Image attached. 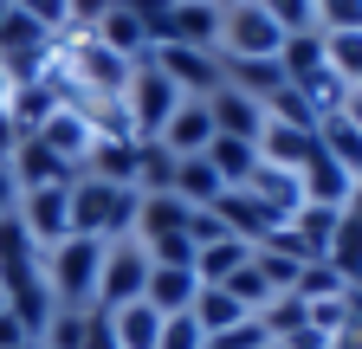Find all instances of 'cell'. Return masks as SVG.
Wrapping results in <instances>:
<instances>
[{"mask_svg": "<svg viewBox=\"0 0 362 349\" xmlns=\"http://www.w3.org/2000/svg\"><path fill=\"white\" fill-rule=\"evenodd\" d=\"M39 272L45 285H52V304H71V311H84V304H98V272H104V239H59L52 252H39Z\"/></svg>", "mask_w": 362, "mask_h": 349, "instance_id": "cell-1", "label": "cell"}, {"mask_svg": "<svg viewBox=\"0 0 362 349\" xmlns=\"http://www.w3.org/2000/svg\"><path fill=\"white\" fill-rule=\"evenodd\" d=\"M175 104H181V91L156 71V59H136V71L123 84V117L136 129V143H156L162 129H168V117H175Z\"/></svg>", "mask_w": 362, "mask_h": 349, "instance_id": "cell-2", "label": "cell"}, {"mask_svg": "<svg viewBox=\"0 0 362 349\" xmlns=\"http://www.w3.org/2000/svg\"><path fill=\"white\" fill-rule=\"evenodd\" d=\"M149 285V252L143 239H104V272H98V311H123Z\"/></svg>", "mask_w": 362, "mask_h": 349, "instance_id": "cell-3", "label": "cell"}, {"mask_svg": "<svg viewBox=\"0 0 362 349\" xmlns=\"http://www.w3.org/2000/svg\"><path fill=\"white\" fill-rule=\"evenodd\" d=\"M220 46H226V59H279L285 32H279V20H265L252 0H240V7L220 13Z\"/></svg>", "mask_w": 362, "mask_h": 349, "instance_id": "cell-4", "label": "cell"}, {"mask_svg": "<svg viewBox=\"0 0 362 349\" xmlns=\"http://www.w3.org/2000/svg\"><path fill=\"white\" fill-rule=\"evenodd\" d=\"M20 227L33 233V246L39 252H52L59 239H71V182L65 188H33V194H20Z\"/></svg>", "mask_w": 362, "mask_h": 349, "instance_id": "cell-5", "label": "cell"}, {"mask_svg": "<svg viewBox=\"0 0 362 349\" xmlns=\"http://www.w3.org/2000/svg\"><path fill=\"white\" fill-rule=\"evenodd\" d=\"M149 59L181 97H214L220 91V59L201 52V46H149Z\"/></svg>", "mask_w": 362, "mask_h": 349, "instance_id": "cell-6", "label": "cell"}, {"mask_svg": "<svg viewBox=\"0 0 362 349\" xmlns=\"http://www.w3.org/2000/svg\"><path fill=\"white\" fill-rule=\"evenodd\" d=\"M149 46H201V52H214L220 46V7L214 0H175Z\"/></svg>", "mask_w": 362, "mask_h": 349, "instance_id": "cell-7", "label": "cell"}, {"mask_svg": "<svg viewBox=\"0 0 362 349\" xmlns=\"http://www.w3.org/2000/svg\"><path fill=\"white\" fill-rule=\"evenodd\" d=\"M33 136L52 149L59 162H71V168H84V155H90V143H98V129H90V117L84 110H65V104H52V117H45Z\"/></svg>", "mask_w": 362, "mask_h": 349, "instance_id": "cell-8", "label": "cell"}, {"mask_svg": "<svg viewBox=\"0 0 362 349\" xmlns=\"http://www.w3.org/2000/svg\"><path fill=\"white\" fill-rule=\"evenodd\" d=\"M84 32L98 39V46H110L117 59H129V65H136V59H149V32H143V20L129 13V0H110V7L90 20Z\"/></svg>", "mask_w": 362, "mask_h": 349, "instance_id": "cell-9", "label": "cell"}, {"mask_svg": "<svg viewBox=\"0 0 362 349\" xmlns=\"http://www.w3.org/2000/svg\"><path fill=\"white\" fill-rule=\"evenodd\" d=\"M13 182H20V194H33V188H65V182H78V168L71 162H59L52 149H45L39 136H20V149H13Z\"/></svg>", "mask_w": 362, "mask_h": 349, "instance_id": "cell-10", "label": "cell"}, {"mask_svg": "<svg viewBox=\"0 0 362 349\" xmlns=\"http://www.w3.org/2000/svg\"><path fill=\"white\" fill-rule=\"evenodd\" d=\"M168 155H201L207 143H214V110H207V97H181L175 104V117H168V129L156 136Z\"/></svg>", "mask_w": 362, "mask_h": 349, "instance_id": "cell-11", "label": "cell"}, {"mask_svg": "<svg viewBox=\"0 0 362 349\" xmlns=\"http://www.w3.org/2000/svg\"><path fill=\"white\" fill-rule=\"evenodd\" d=\"M194 297H201L194 266H149V285H143V304H149V311L181 317V311H194Z\"/></svg>", "mask_w": 362, "mask_h": 349, "instance_id": "cell-12", "label": "cell"}, {"mask_svg": "<svg viewBox=\"0 0 362 349\" xmlns=\"http://www.w3.org/2000/svg\"><path fill=\"white\" fill-rule=\"evenodd\" d=\"M246 194H252V201L265 207V220H272V227H285L291 213L304 207V188H298V174H291V168H265V162L252 168V182H246Z\"/></svg>", "mask_w": 362, "mask_h": 349, "instance_id": "cell-13", "label": "cell"}, {"mask_svg": "<svg viewBox=\"0 0 362 349\" xmlns=\"http://www.w3.org/2000/svg\"><path fill=\"white\" fill-rule=\"evenodd\" d=\"M220 84L240 91V97H252V104H265V97L285 91V65L279 59H220Z\"/></svg>", "mask_w": 362, "mask_h": 349, "instance_id": "cell-14", "label": "cell"}, {"mask_svg": "<svg viewBox=\"0 0 362 349\" xmlns=\"http://www.w3.org/2000/svg\"><path fill=\"white\" fill-rule=\"evenodd\" d=\"M207 110H214V136L259 143V129H265V104H252V97H240V91H226V84L207 97Z\"/></svg>", "mask_w": 362, "mask_h": 349, "instance_id": "cell-15", "label": "cell"}, {"mask_svg": "<svg viewBox=\"0 0 362 349\" xmlns=\"http://www.w3.org/2000/svg\"><path fill=\"white\" fill-rule=\"evenodd\" d=\"M310 149H317V129H291V123H272L265 117V129H259V162L265 168H304L310 162Z\"/></svg>", "mask_w": 362, "mask_h": 349, "instance_id": "cell-16", "label": "cell"}, {"mask_svg": "<svg viewBox=\"0 0 362 349\" xmlns=\"http://www.w3.org/2000/svg\"><path fill=\"white\" fill-rule=\"evenodd\" d=\"M214 220L233 233V239H246V246H265V233H272V220H265V207L246 194V188H226L220 201H214Z\"/></svg>", "mask_w": 362, "mask_h": 349, "instance_id": "cell-17", "label": "cell"}, {"mask_svg": "<svg viewBox=\"0 0 362 349\" xmlns=\"http://www.w3.org/2000/svg\"><path fill=\"white\" fill-rule=\"evenodd\" d=\"M175 201H188V207H214L220 194H226V182L214 174V162L207 155H175V188H168Z\"/></svg>", "mask_w": 362, "mask_h": 349, "instance_id": "cell-18", "label": "cell"}, {"mask_svg": "<svg viewBox=\"0 0 362 349\" xmlns=\"http://www.w3.org/2000/svg\"><path fill=\"white\" fill-rule=\"evenodd\" d=\"M324 266H330L343 285H356V278H362V213H356V207H343V220H337V233H330Z\"/></svg>", "mask_w": 362, "mask_h": 349, "instance_id": "cell-19", "label": "cell"}, {"mask_svg": "<svg viewBox=\"0 0 362 349\" xmlns=\"http://www.w3.org/2000/svg\"><path fill=\"white\" fill-rule=\"evenodd\" d=\"M207 336H220V330H233V324H246L252 311H246V304L233 297V291H226V285H201V297H194V311H188Z\"/></svg>", "mask_w": 362, "mask_h": 349, "instance_id": "cell-20", "label": "cell"}, {"mask_svg": "<svg viewBox=\"0 0 362 349\" xmlns=\"http://www.w3.org/2000/svg\"><path fill=\"white\" fill-rule=\"evenodd\" d=\"M201 155L214 162V174H220L226 188H246V182H252V168H259V143H233V136H214Z\"/></svg>", "mask_w": 362, "mask_h": 349, "instance_id": "cell-21", "label": "cell"}, {"mask_svg": "<svg viewBox=\"0 0 362 349\" xmlns=\"http://www.w3.org/2000/svg\"><path fill=\"white\" fill-rule=\"evenodd\" d=\"M110 336H117V349H156L162 311H149V304L136 297V304H123V311H110Z\"/></svg>", "mask_w": 362, "mask_h": 349, "instance_id": "cell-22", "label": "cell"}, {"mask_svg": "<svg viewBox=\"0 0 362 349\" xmlns=\"http://www.w3.org/2000/svg\"><path fill=\"white\" fill-rule=\"evenodd\" d=\"M317 149H324L337 168H349V174H362V129L337 110V117H324L317 123Z\"/></svg>", "mask_w": 362, "mask_h": 349, "instance_id": "cell-23", "label": "cell"}, {"mask_svg": "<svg viewBox=\"0 0 362 349\" xmlns=\"http://www.w3.org/2000/svg\"><path fill=\"white\" fill-rule=\"evenodd\" d=\"M246 259H252V246L226 233V239H214V246H201V252H194V278H201V285H226V278L246 266Z\"/></svg>", "mask_w": 362, "mask_h": 349, "instance_id": "cell-24", "label": "cell"}, {"mask_svg": "<svg viewBox=\"0 0 362 349\" xmlns=\"http://www.w3.org/2000/svg\"><path fill=\"white\" fill-rule=\"evenodd\" d=\"M324 65H330L343 84H362V26L324 32Z\"/></svg>", "mask_w": 362, "mask_h": 349, "instance_id": "cell-25", "label": "cell"}, {"mask_svg": "<svg viewBox=\"0 0 362 349\" xmlns=\"http://www.w3.org/2000/svg\"><path fill=\"white\" fill-rule=\"evenodd\" d=\"M13 7H20V20H33L45 39H52V46L78 26V20H71V0H13Z\"/></svg>", "mask_w": 362, "mask_h": 349, "instance_id": "cell-26", "label": "cell"}, {"mask_svg": "<svg viewBox=\"0 0 362 349\" xmlns=\"http://www.w3.org/2000/svg\"><path fill=\"white\" fill-rule=\"evenodd\" d=\"M33 259H39V246H33V233L20 227V213H0V272L33 266Z\"/></svg>", "mask_w": 362, "mask_h": 349, "instance_id": "cell-27", "label": "cell"}, {"mask_svg": "<svg viewBox=\"0 0 362 349\" xmlns=\"http://www.w3.org/2000/svg\"><path fill=\"white\" fill-rule=\"evenodd\" d=\"M252 7H259L265 20H279L285 39H291V32H317V7H310V0H252Z\"/></svg>", "mask_w": 362, "mask_h": 349, "instance_id": "cell-28", "label": "cell"}, {"mask_svg": "<svg viewBox=\"0 0 362 349\" xmlns=\"http://www.w3.org/2000/svg\"><path fill=\"white\" fill-rule=\"evenodd\" d=\"M343 291H349V285H343V278L324 266V259H317V266H304V272H298V285H291V297H298V304H317V297H343Z\"/></svg>", "mask_w": 362, "mask_h": 349, "instance_id": "cell-29", "label": "cell"}, {"mask_svg": "<svg viewBox=\"0 0 362 349\" xmlns=\"http://www.w3.org/2000/svg\"><path fill=\"white\" fill-rule=\"evenodd\" d=\"M226 291H233V297H240V304H246V311H252V317H259V311H265V304H272V297H279V291H272V285H265V278H259V266H252V259H246V266H240V272H233V278H226Z\"/></svg>", "mask_w": 362, "mask_h": 349, "instance_id": "cell-30", "label": "cell"}, {"mask_svg": "<svg viewBox=\"0 0 362 349\" xmlns=\"http://www.w3.org/2000/svg\"><path fill=\"white\" fill-rule=\"evenodd\" d=\"M156 349H207V330L181 311V317H162V336H156Z\"/></svg>", "mask_w": 362, "mask_h": 349, "instance_id": "cell-31", "label": "cell"}, {"mask_svg": "<svg viewBox=\"0 0 362 349\" xmlns=\"http://www.w3.org/2000/svg\"><path fill=\"white\" fill-rule=\"evenodd\" d=\"M317 7V32H343V26H362V0H310Z\"/></svg>", "mask_w": 362, "mask_h": 349, "instance_id": "cell-32", "label": "cell"}, {"mask_svg": "<svg viewBox=\"0 0 362 349\" xmlns=\"http://www.w3.org/2000/svg\"><path fill=\"white\" fill-rule=\"evenodd\" d=\"M0 349H33V336L20 330V317L7 311V304H0Z\"/></svg>", "mask_w": 362, "mask_h": 349, "instance_id": "cell-33", "label": "cell"}, {"mask_svg": "<svg viewBox=\"0 0 362 349\" xmlns=\"http://www.w3.org/2000/svg\"><path fill=\"white\" fill-rule=\"evenodd\" d=\"M13 149H20V123L0 110V162H13Z\"/></svg>", "mask_w": 362, "mask_h": 349, "instance_id": "cell-34", "label": "cell"}, {"mask_svg": "<svg viewBox=\"0 0 362 349\" xmlns=\"http://www.w3.org/2000/svg\"><path fill=\"white\" fill-rule=\"evenodd\" d=\"M20 207V182H13V168L0 162V213H13Z\"/></svg>", "mask_w": 362, "mask_h": 349, "instance_id": "cell-35", "label": "cell"}, {"mask_svg": "<svg viewBox=\"0 0 362 349\" xmlns=\"http://www.w3.org/2000/svg\"><path fill=\"white\" fill-rule=\"evenodd\" d=\"M343 117H349V123L362 129V84H349V97H343Z\"/></svg>", "mask_w": 362, "mask_h": 349, "instance_id": "cell-36", "label": "cell"}, {"mask_svg": "<svg viewBox=\"0 0 362 349\" xmlns=\"http://www.w3.org/2000/svg\"><path fill=\"white\" fill-rule=\"evenodd\" d=\"M7 20H13V0H0V26H7Z\"/></svg>", "mask_w": 362, "mask_h": 349, "instance_id": "cell-37", "label": "cell"}]
</instances>
